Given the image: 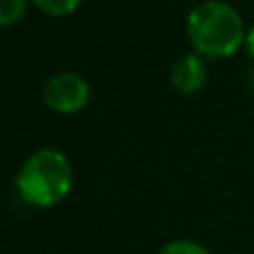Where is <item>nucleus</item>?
Wrapping results in <instances>:
<instances>
[{"instance_id":"nucleus-1","label":"nucleus","mask_w":254,"mask_h":254,"mask_svg":"<svg viewBox=\"0 0 254 254\" xmlns=\"http://www.w3.org/2000/svg\"><path fill=\"white\" fill-rule=\"evenodd\" d=\"M188 36L198 56L228 58L246 45L248 29L230 2L203 0L188 13Z\"/></svg>"},{"instance_id":"nucleus-2","label":"nucleus","mask_w":254,"mask_h":254,"mask_svg":"<svg viewBox=\"0 0 254 254\" xmlns=\"http://www.w3.org/2000/svg\"><path fill=\"white\" fill-rule=\"evenodd\" d=\"M74 185L71 163L61 149L45 147L25 158L16 174V190L25 203L34 207H52L61 203Z\"/></svg>"},{"instance_id":"nucleus-3","label":"nucleus","mask_w":254,"mask_h":254,"mask_svg":"<svg viewBox=\"0 0 254 254\" xmlns=\"http://www.w3.org/2000/svg\"><path fill=\"white\" fill-rule=\"evenodd\" d=\"M92 98L89 83L76 71H61L47 78L43 87V101L58 114H76L85 110Z\"/></svg>"},{"instance_id":"nucleus-4","label":"nucleus","mask_w":254,"mask_h":254,"mask_svg":"<svg viewBox=\"0 0 254 254\" xmlns=\"http://www.w3.org/2000/svg\"><path fill=\"white\" fill-rule=\"evenodd\" d=\"M172 87L181 94H194L205 85L207 80V67L203 63V56L198 54H185L172 65L170 71Z\"/></svg>"},{"instance_id":"nucleus-5","label":"nucleus","mask_w":254,"mask_h":254,"mask_svg":"<svg viewBox=\"0 0 254 254\" xmlns=\"http://www.w3.org/2000/svg\"><path fill=\"white\" fill-rule=\"evenodd\" d=\"M31 2H34L43 13H47V16L61 18V16H69V13H74L76 9L80 7L83 0H31Z\"/></svg>"},{"instance_id":"nucleus-6","label":"nucleus","mask_w":254,"mask_h":254,"mask_svg":"<svg viewBox=\"0 0 254 254\" xmlns=\"http://www.w3.org/2000/svg\"><path fill=\"white\" fill-rule=\"evenodd\" d=\"M27 2L29 0H0V22L4 27L18 22L27 11Z\"/></svg>"},{"instance_id":"nucleus-7","label":"nucleus","mask_w":254,"mask_h":254,"mask_svg":"<svg viewBox=\"0 0 254 254\" xmlns=\"http://www.w3.org/2000/svg\"><path fill=\"white\" fill-rule=\"evenodd\" d=\"M156 254H212L205 246L196 241H190V239H176V241H170L161 248Z\"/></svg>"},{"instance_id":"nucleus-8","label":"nucleus","mask_w":254,"mask_h":254,"mask_svg":"<svg viewBox=\"0 0 254 254\" xmlns=\"http://www.w3.org/2000/svg\"><path fill=\"white\" fill-rule=\"evenodd\" d=\"M246 49H248V54L254 58V25L248 29V36H246Z\"/></svg>"},{"instance_id":"nucleus-9","label":"nucleus","mask_w":254,"mask_h":254,"mask_svg":"<svg viewBox=\"0 0 254 254\" xmlns=\"http://www.w3.org/2000/svg\"><path fill=\"white\" fill-rule=\"evenodd\" d=\"M250 89H252V92H254V69L250 71Z\"/></svg>"}]
</instances>
